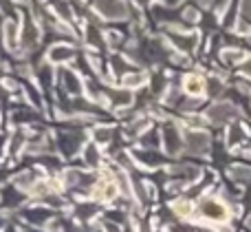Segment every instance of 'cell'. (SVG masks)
I'll list each match as a JSON object with an SVG mask.
<instances>
[{
    "label": "cell",
    "mask_w": 251,
    "mask_h": 232,
    "mask_svg": "<svg viewBox=\"0 0 251 232\" xmlns=\"http://www.w3.org/2000/svg\"><path fill=\"white\" fill-rule=\"evenodd\" d=\"M146 82V75H141V73H134V75H128V78L124 80V84L126 87H141V84Z\"/></svg>",
    "instance_id": "14"
},
{
    "label": "cell",
    "mask_w": 251,
    "mask_h": 232,
    "mask_svg": "<svg viewBox=\"0 0 251 232\" xmlns=\"http://www.w3.org/2000/svg\"><path fill=\"white\" fill-rule=\"evenodd\" d=\"M16 35H18V25L16 22H7V25H4V40H7L9 47L16 44Z\"/></svg>",
    "instance_id": "9"
},
{
    "label": "cell",
    "mask_w": 251,
    "mask_h": 232,
    "mask_svg": "<svg viewBox=\"0 0 251 232\" xmlns=\"http://www.w3.org/2000/svg\"><path fill=\"white\" fill-rule=\"evenodd\" d=\"M243 71H245V75H249L251 78V58H247V60L243 62Z\"/></svg>",
    "instance_id": "20"
},
{
    "label": "cell",
    "mask_w": 251,
    "mask_h": 232,
    "mask_svg": "<svg viewBox=\"0 0 251 232\" xmlns=\"http://www.w3.org/2000/svg\"><path fill=\"white\" fill-rule=\"evenodd\" d=\"M172 175L183 177V179L192 181V179H196L201 173H199V168H192V166H183V168H181V166H178V168H174V171H172Z\"/></svg>",
    "instance_id": "8"
},
{
    "label": "cell",
    "mask_w": 251,
    "mask_h": 232,
    "mask_svg": "<svg viewBox=\"0 0 251 232\" xmlns=\"http://www.w3.org/2000/svg\"><path fill=\"white\" fill-rule=\"evenodd\" d=\"M49 58H51L53 62H64V60H69V58H73V49H69L66 44H57V47L51 49Z\"/></svg>",
    "instance_id": "7"
},
{
    "label": "cell",
    "mask_w": 251,
    "mask_h": 232,
    "mask_svg": "<svg viewBox=\"0 0 251 232\" xmlns=\"http://www.w3.org/2000/svg\"><path fill=\"white\" fill-rule=\"evenodd\" d=\"M174 212L181 217H190L192 215V203L185 202V199H178V202H174Z\"/></svg>",
    "instance_id": "13"
},
{
    "label": "cell",
    "mask_w": 251,
    "mask_h": 232,
    "mask_svg": "<svg viewBox=\"0 0 251 232\" xmlns=\"http://www.w3.org/2000/svg\"><path fill=\"white\" fill-rule=\"evenodd\" d=\"M185 146L187 153L192 155H205L209 148V135L203 131H190L185 133Z\"/></svg>",
    "instance_id": "2"
},
{
    "label": "cell",
    "mask_w": 251,
    "mask_h": 232,
    "mask_svg": "<svg viewBox=\"0 0 251 232\" xmlns=\"http://www.w3.org/2000/svg\"><path fill=\"white\" fill-rule=\"evenodd\" d=\"M174 42H176V47H178V49L192 51V49L196 47V35H187V38H181V35H176V38H174Z\"/></svg>",
    "instance_id": "10"
},
{
    "label": "cell",
    "mask_w": 251,
    "mask_h": 232,
    "mask_svg": "<svg viewBox=\"0 0 251 232\" xmlns=\"http://www.w3.org/2000/svg\"><path fill=\"white\" fill-rule=\"evenodd\" d=\"M249 228H251V219H249Z\"/></svg>",
    "instance_id": "21"
},
{
    "label": "cell",
    "mask_w": 251,
    "mask_h": 232,
    "mask_svg": "<svg viewBox=\"0 0 251 232\" xmlns=\"http://www.w3.org/2000/svg\"><path fill=\"white\" fill-rule=\"evenodd\" d=\"M95 137H97V142H108L110 137H113V131H110V128H97Z\"/></svg>",
    "instance_id": "18"
},
{
    "label": "cell",
    "mask_w": 251,
    "mask_h": 232,
    "mask_svg": "<svg viewBox=\"0 0 251 232\" xmlns=\"http://www.w3.org/2000/svg\"><path fill=\"white\" fill-rule=\"evenodd\" d=\"M231 177H234L236 181H247V179H251V168H247V166L231 168Z\"/></svg>",
    "instance_id": "12"
},
{
    "label": "cell",
    "mask_w": 251,
    "mask_h": 232,
    "mask_svg": "<svg viewBox=\"0 0 251 232\" xmlns=\"http://www.w3.org/2000/svg\"><path fill=\"white\" fill-rule=\"evenodd\" d=\"M245 140V133L240 131V128H231L229 131V144L234 146V144H240V142Z\"/></svg>",
    "instance_id": "17"
},
{
    "label": "cell",
    "mask_w": 251,
    "mask_h": 232,
    "mask_svg": "<svg viewBox=\"0 0 251 232\" xmlns=\"http://www.w3.org/2000/svg\"><path fill=\"white\" fill-rule=\"evenodd\" d=\"M163 142H165V150H168L170 155H176L178 150H181V144H183L181 133H178L174 126H168L163 131Z\"/></svg>",
    "instance_id": "4"
},
{
    "label": "cell",
    "mask_w": 251,
    "mask_h": 232,
    "mask_svg": "<svg viewBox=\"0 0 251 232\" xmlns=\"http://www.w3.org/2000/svg\"><path fill=\"white\" fill-rule=\"evenodd\" d=\"M115 195H117V186L113 184V181H100V186H97V190L93 193V197L95 199H113Z\"/></svg>",
    "instance_id": "6"
},
{
    "label": "cell",
    "mask_w": 251,
    "mask_h": 232,
    "mask_svg": "<svg viewBox=\"0 0 251 232\" xmlns=\"http://www.w3.org/2000/svg\"><path fill=\"white\" fill-rule=\"evenodd\" d=\"M240 9H243V13L247 18H251V0H243V4H240Z\"/></svg>",
    "instance_id": "19"
},
{
    "label": "cell",
    "mask_w": 251,
    "mask_h": 232,
    "mask_svg": "<svg viewBox=\"0 0 251 232\" xmlns=\"http://www.w3.org/2000/svg\"><path fill=\"white\" fill-rule=\"evenodd\" d=\"M101 11H104L106 16H110V18H119V16H124L126 13V9H124L122 2H113V4H108V7H101Z\"/></svg>",
    "instance_id": "11"
},
{
    "label": "cell",
    "mask_w": 251,
    "mask_h": 232,
    "mask_svg": "<svg viewBox=\"0 0 251 232\" xmlns=\"http://www.w3.org/2000/svg\"><path fill=\"white\" fill-rule=\"evenodd\" d=\"M223 60L225 62H240L243 60V53L234 51V49H227V51H223Z\"/></svg>",
    "instance_id": "15"
},
{
    "label": "cell",
    "mask_w": 251,
    "mask_h": 232,
    "mask_svg": "<svg viewBox=\"0 0 251 232\" xmlns=\"http://www.w3.org/2000/svg\"><path fill=\"white\" fill-rule=\"evenodd\" d=\"M64 84H66V88H71V91H79V82L75 80V75L73 73H64Z\"/></svg>",
    "instance_id": "16"
},
{
    "label": "cell",
    "mask_w": 251,
    "mask_h": 232,
    "mask_svg": "<svg viewBox=\"0 0 251 232\" xmlns=\"http://www.w3.org/2000/svg\"><path fill=\"white\" fill-rule=\"evenodd\" d=\"M199 212L205 217V219L216 221V224H225L227 215H229V212H227V208H225V203L218 202V199H212V197H207V199H203V202H201Z\"/></svg>",
    "instance_id": "1"
},
{
    "label": "cell",
    "mask_w": 251,
    "mask_h": 232,
    "mask_svg": "<svg viewBox=\"0 0 251 232\" xmlns=\"http://www.w3.org/2000/svg\"><path fill=\"white\" fill-rule=\"evenodd\" d=\"M183 88H185L187 95H203L205 91V80L201 78V75H187L185 82H183Z\"/></svg>",
    "instance_id": "5"
},
{
    "label": "cell",
    "mask_w": 251,
    "mask_h": 232,
    "mask_svg": "<svg viewBox=\"0 0 251 232\" xmlns=\"http://www.w3.org/2000/svg\"><path fill=\"white\" fill-rule=\"evenodd\" d=\"M207 117L212 119L214 124H227L236 117V109L231 104H227V102H218V104H214L212 109L207 111Z\"/></svg>",
    "instance_id": "3"
}]
</instances>
